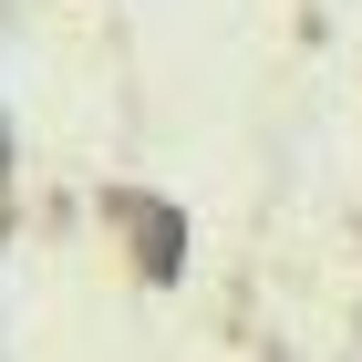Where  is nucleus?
I'll return each mask as SVG.
<instances>
[]
</instances>
